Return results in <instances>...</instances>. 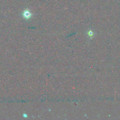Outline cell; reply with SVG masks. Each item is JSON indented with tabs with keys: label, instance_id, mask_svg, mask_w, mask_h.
Wrapping results in <instances>:
<instances>
[{
	"label": "cell",
	"instance_id": "1",
	"mask_svg": "<svg viewBox=\"0 0 120 120\" xmlns=\"http://www.w3.org/2000/svg\"><path fill=\"white\" fill-rule=\"evenodd\" d=\"M32 13L29 11L28 9H26L22 13V16H23V18L26 19H29L31 18L32 17Z\"/></svg>",
	"mask_w": 120,
	"mask_h": 120
},
{
	"label": "cell",
	"instance_id": "2",
	"mask_svg": "<svg viewBox=\"0 0 120 120\" xmlns=\"http://www.w3.org/2000/svg\"><path fill=\"white\" fill-rule=\"evenodd\" d=\"M88 36L90 37H93L94 36V33L93 31H89L88 32Z\"/></svg>",
	"mask_w": 120,
	"mask_h": 120
}]
</instances>
